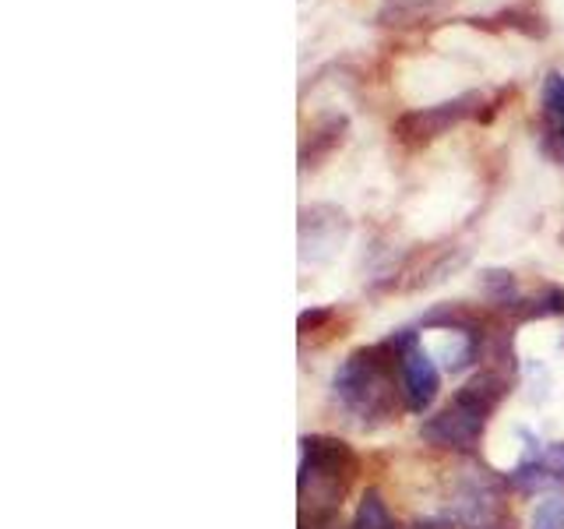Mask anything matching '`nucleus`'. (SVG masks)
Listing matches in <instances>:
<instances>
[{
	"label": "nucleus",
	"instance_id": "f257e3e1",
	"mask_svg": "<svg viewBox=\"0 0 564 529\" xmlns=\"http://www.w3.org/2000/svg\"><path fill=\"white\" fill-rule=\"evenodd\" d=\"M402 353L392 343L370 346L335 370V399L357 417H388L395 410V367Z\"/></svg>",
	"mask_w": 564,
	"mask_h": 529
},
{
	"label": "nucleus",
	"instance_id": "f03ea898",
	"mask_svg": "<svg viewBox=\"0 0 564 529\" xmlns=\"http://www.w3.org/2000/svg\"><path fill=\"white\" fill-rule=\"evenodd\" d=\"M357 473V455L335 438H304V463H300V498L314 516H328L339 505L346 484Z\"/></svg>",
	"mask_w": 564,
	"mask_h": 529
},
{
	"label": "nucleus",
	"instance_id": "7ed1b4c3",
	"mask_svg": "<svg viewBox=\"0 0 564 529\" xmlns=\"http://www.w3.org/2000/svg\"><path fill=\"white\" fill-rule=\"evenodd\" d=\"M484 96L480 93H463L455 99H445L437 106H423V110H410L395 120V138L405 145H427V141L448 134L455 123H463L469 117H480Z\"/></svg>",
	"mask_w": 564,
	"mask_h": 529
},
{
	"label": "nucleus",
	"instance_id": "20e7f679",
	"mask_svg": "<svg viewBox=\"0 0 564 529\" xmlns=\"http://www.w3.org/2000/svg\"><path fill=\"white\" fill-rule=\"evenodd\" d=\"M480 431H484V417L469 413L466 406H458L452 399L441 413L423 420L420 438L431 441V445H437V449H473Z\"/></svg>",
	"mask_w": 564,
	"mask_h": 529
},
{
	"label": "nucleus",
	"instance_id": "39448f33",
	"mask_svg": "<svg viewBox=\"0 0 564 529\" xmlns=\"http://www.w3.org/2000/svg\"><path fill=\"white\" fill-rule=\"evenodd\" d=\"M399 378H402V396H405V406H410V413H423L437 399L441 370H437L431 353L423 349L420 343H413L410 349L402 353Z\"/></svg>",
	"mask_w": 564,
	"mask_h": 529
},
{
	"label": "nucleus",
	"instance_id": "423d86ee",
	"mask_svg": "<svg viewBox=\"0 0 564 529\" xmlns=\"http://www.w3.org/2000/svg\"><path fill=\"white\" fill-rule=\"evenodd\" d=\"M505 396V381L498 375H476L473 381H466L463 388L455 392V402L458 406H466L469 413L476 417H490L494 410H498V402Z\"/></svg>",
	"mask_w": 564,
	"mask_h": 529
},
{
	"label": "nucleus",
	"instance_id": "0eeeda50",
	"mask_svg": "<svg viewBox=\"0 0 564 529\" xmlns=\"http://www.w3.org/2000/svg\"><path fill=\"white\" fill-rule=\"evenodd\" d=\"M343 134H346V117H328L322 123H314L311 138L304 141V152H300L304 166H317V159L328 155L335 145H343Z\"/></svg>",
	"mask_w": 564,
	"mask_h": 529
},
{
	"label": "nucleus",
	"instance_id": "6e6552de",
	"mask_svg": "<svg viewBox=\"0 0 564 529\" xmlns=\"http://www.w3.org/2000/svg\"><path fill=\"white\" fill-rule=\"evenodd\" d=\"M480 290H484V296L490 300V304L508 307V304H516L519 282H516V276H511L508 269H487V272L480 276Z\"/></svg>",
	"mask_w": 564,
	"mask_h": 529
},
{
	"label": "nucleus",
	"instance_id": "1a4fd4ad",
	"mask_svg": "<svg viewBox=\"0 0 564 529\" xmlns=\"http://www.w3.org/2000/svg\"><path fill=\"white\" fill-rule=\"evenodd\" d=\"M352 529H395L392 526V516H388V508H384L378 490H367L364 494V501L357 508V519H352Z\"/></svg>",
	"mask_w": 564,
	"mask_h": 529
},
{
	"label": "nucleus",
	"instance_id": "9d476101",
	"mask_svg": "<svg viewBox=\"0 0 564 529\" xmlns=\"http://www.w3.org/2000/svg\"><path fill=\"white\" fill-rule=\"evenodd\" d=\"M540 106H543V117L561 128L564 123V75L561 71H551L543 78V93H540Z\"/></svg>",
	"mask_w": 564,
	"mask_h": 529
},
{
	"label": "nucleus",
	"instance_id": "9b49d317",
	"mask_svg": "<svg viewBox=\"0 0 564 529\" xmlns=\"http://www.w3.org/2000/svg\"><path fill=\"white\" fill-rule=\"evenodd\" d=\"M536 529H564V498H543L533 511Z\"/></svg>",
	"mask_w": 564,
	"mask_h": 529
},
{
	"label": "nucleus",
	"instance_id": "f8f14e48",
	"mask_svg": "<svg viewBox=\"0 0 564 529\" xmlns=\"http://www.w3.org/2000/svg\"><path fill=\"white\" fill-rule=\"evenodd\" d=\"M536 458L551 481H564V445H546V449H540Z\"/></svg>",
	"mask_w": 564,
	"mask_h": 529
},
{
	"label": "nucleus",
	"instance_id": "ddd939ff",
	"mask_svg": "<svg viewBox=\"0 0 564 529\" xmlns=\"http://www.w3.org/2000/svg\"><path fill=\"white\" fill-rule=\"evenodd\" d=\"M529 314H536V317H543V314H564V290L546 287V293L536 300V307L529 311Z\"/></svg>",
	"mask_w": 564,
	"mask_h": 529
},
{
	"label": "nucleus",
	"instance_id": "4468645a",
	"mask_svg": "<svg viewBox=\"0 0 564 529\" xmlns=\"http://www.w3.org/2000/svg\"><path fill=\"white\" fill-rule=\"evenodd\" d=\"M332 317V311H304L300 314V332H314V328H322L325 322Z\"/></svg>",
	"mask_w": 564,
	"mask_h": 529
},
{
	"label": "nucleus",
	"instance_id": "2eb2a0df",
	"mask_svg": "<svg viewBox=\"0 0 564 529\" xmlns=\"http://www.w3.org/2000/svg\"><path fill=\"white\" fill-rule=\"evenodd\" d=\"M473 529H511V522H505V519H487V522L473 526Z\"/></svg>",
	"mask_w": 564,
	"mask_h": 529
},
{
	"label": "nucleus",
	"instance_id": "dca6fc26",
	"mask_svg": "<svg viewBox=\"0 0 564 529\" xmlns=\"http://www.w3.org/2000/svg\"><path fill=\"white\" fill-rule=\"evenodd\" d=\"M557 131H561V141H564V123H561V128H557Z\"/></svg>",
	"mask_w": 564,
	"mask_h": 529
}]
</instances>
